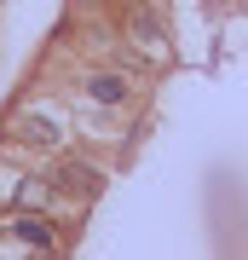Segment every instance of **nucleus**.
Returning <instances> with one entry per match:
<instances>
[{"mask_svg": "<svg viewBox=\"0 0 248 260\" xmlns=\"http://www.w3.org/2000/svg\"><path fill=\"white\" fill-rule=\"evenodd\" d=\"M12 139L29 145V150H52L58 145V121L52 116H18L12 121Z\"/></svg>", "mask_w": 248, "mask_h": 260, "instance_id": "f03ea898", "label": "nucleus"}, {"mask_svg": "<svg viewBox=\"0 0 248 260\" xmlns=\"http://www.w3.org/2000/svg\"><path fill=\"white\" fill-rule=\"evenodd\" d=\"M46 191H64V197H75V203H87V197L104 191V174L87 168V162H58L52 179H46Z\"/></svg>", "mask_w": 248, "mask_h": 260, "instance_id": "f257e3e1", "label": "nucleus"}, {"mask_svg": "<svg viewBox=\"0 0 248 260\" xmlns=\"http://www.w3.org/2000/svg\"><path fill=\"white\" fill-rule=\"evenodd\" d=\"M12 232H18L23 243H35V249H46V243H52V225H46V220H18Z\"/></svg>", "mask_w": 248, "mask_h": 260, "instance_id": "20e7f679", "label": "nucleus"}, {"mask_svg": "<svg viewBox=\"0 0 248 260\" xmlns=\"http://www.w3.org/2000/svg\"><path fill=\"white\" fill-rule=\"evenodd\" d=\"M87 93L98 99V104H121V99H127V81H121V75H92Z\"/></svg>", "mask_w": 248, "mask_h": 260, "instance_id": "7ed1b4c3", "label": "nucleus"}, {"mask_svg": "<svg viewBox=\"0 0 248 260\" xmlns=\"http://www.w3.org/2000/svg\"><path fill=\"white\" fill-rule=\"evenodd\" d=\"M29 260H52V254H29Z\"/></svg>", "mask_w": 248, "mask_h": 260, "instance_id": "39448f33", "label": "nucleus"}]
</instances>
